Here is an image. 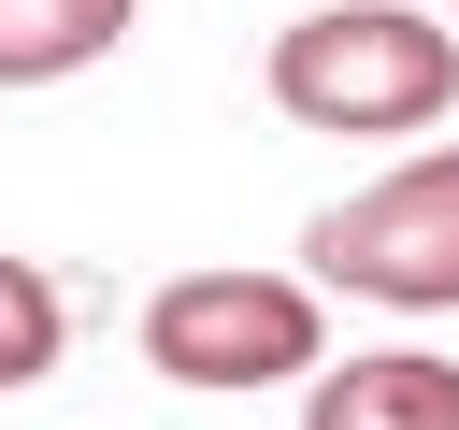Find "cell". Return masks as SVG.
Returning <instances> with one entry per match:
<instances>
[{
  "mask_svg": "<svg viewBox=\"0 0 459 430\" xmlns=\"http://www.w3.org/2000/svg\"><path fill=\"white\" fill-rule=\"evenodd\" d=\"M143 373L158 387H316L330 373V315H316L301 272L215 258V272H172L143 301Z\"/></svg>",
  "mask_w": 459,
  "mask_h": 430,
  "instance_id": "2",
  "label": "cell"
},
{
  "mask_svg": "<svg viewBox=\"0 0 459 430\" xmlns=\"http://www.w3.org/2000/svg\"><path fill=\"white\" fill-rule=\"evenodd\" d=\"M57 344H72V301H57V272L0 244V401H14V387H43V373H57Z\"/></svg>",
  "mask_w": 459,
  "mask_h": 430,
  "instance_id": "6",
  "label": "cell"
},
{
  "mask_svg": "<svg viewBox=\"0 0 459 430\" xmlns=\"http://www.w3.org/2000/svg\"><path fill=\"white\" fill-rule=\"evenodd\" d=\"M301 287H344L387 315H459V143H416L402 172L344 186L301 229Z\"/></svg>",
  "mask_w": 459,
  "mask_h": 430,
  "instance_id": "3",
  "label": "cell"
},
{
  "mask_svg": "<svg viewBox=\"0 0 459 430\" xmlns=\"http://www.w3.org/2000/svg\"><path fill=\"white\" fill-rule=\"evenodd\" d=\"M143 0H0V86H72L129 43Z\"/></svg>",
  "mask_w": 459,
  "mask_h": 430,
  "instance_id": "5",
  "label": "cell"
},
{
  "mask_svg": "<svg viewBox=\"0 0 459 430\" xmlns=\"http://www.w3.org/2000/svg\"><path fill=\"white\" fill-rule=\"evenodd\" d=\"M273 115L316 143H402L459 115V29L416 0H330L273 29Z\"/></svg>",
  "mask_w": 459,
  "mask_h": 430,
  "instance_id": "1",
  "label": "cell"
},
{
  "mask_svg": "<svg viewBox=\"0 0 459 430\" xmlns=\"http://www.w3.org/2000/svg\"><path fill=\"white\" fill-rule=\"evenodd\" d=\"M301 430H459V358H430V344H373V358L316 373Z\"/></svg>",
  "mask_w": 459,
  "mask_h": 430,
  "instance_id": "4",
  "label": "cell"
}]
</instances>
